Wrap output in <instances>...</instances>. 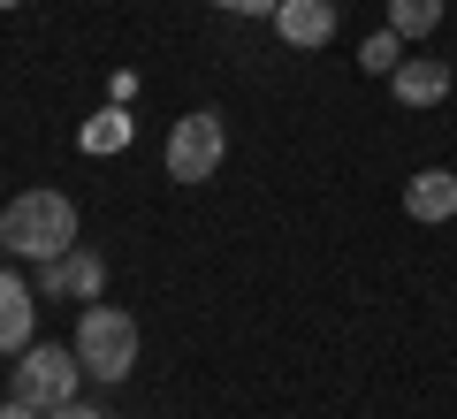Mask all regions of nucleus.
I'll return each mask as SVG.
<instances>
[{"label":"nucleus","mask_w":457,"mask_h":419,"mask_svg":"<svg viewBox=\"0 0 457 419\" xmlns=\"http://www.w3.org/2000/svg\"><path fill=\"white\" fill-rule=\"evenodd\" d=\"M0 244H8L16 259L54 267V259L77 244V198H69V191H23L16 206L0 214Z\"/></svg>","instance_id":"nucleus-1"},{"label":"nucleus","mask_w":457,"mask_h":419,"mask_svg":"<svg viewBox=\"0 0 457 419\" xmlns=\"http://www.w3.org/2000/svg\"><path fill=\"white\" fill-rule=\"evenodd\" d=\"M77 358H84V373H99V381H122V373L137 366V321L122 306H84Z\"/></svg>","instance_id":"nucleus-2"},{"label":"nucleus","mask_w":457,"mask_h":419,"mask_svg":"<svg viewBox=\"0 0 457 419\" xmlns=\"http://www.w3.org/2000/svg\"><path fill=\"white\" fill-rule=\"evenodd\" d=\"M77 373H84L77 351H62V343H31V351H16V404L54 412V404L77 397Z\"/></svg>","instance_id":"nucleus-3"},{"label":"nucleus","mask_w":457,"mask_h":419,"mask_svg":"<svg viewBox=\"0 0 457 419\" xmlns=\"http://www.w3.org/2000/svg\"><path fill=\"white\" fill-rule=\"evenodd\" d=\"M221 153H228L221 114H213V107L183 114V122L168 130V183H206L213 168H221Z\"/></svg>","instance_id":"nucleus-4"},{"label":"nucleus","mask_w":457,"mask_h":419,"mask_svg":"<svg viewBox=\"0 0 457 419\" xmlns=\"http://www.w3.org/2000/svg\"><path fill=\"white\" fill-rule=\"evenodd\" d=\"M275 31H282V46H328L336 38V0H282Z\"/></svg>","instance_id":"nucleus-5"},{"label":"nucleus","mask_w":457,"mask_h":419,"mask_svg":"<svg viewBox=\"0 0 457 419\" xmlns=\"http://www.w3.org/2000/svg\"><path fill=\"white\" fill-rule=\"evenodd\" d=\"M404 214L427 222V229L450 222V214H457V176H450V168H420V176L404 183Z\"/></svg>","instance_id":"nucleus-6"},{"label":"nucleus","mask_w":457,"mask_h":419,"mask_svg":"<svg viewBox=\"0 0 457 419\" xmlns=\"http://www.w3.org/2000/svg\"><path fill=\"white\" fill-rule=\"evenodd\" d=\"M31 321H38L31 290H23L16 274L0 267V358H8V351H31Z\"/></svg>","instance_id":"nucleus-7"},{"label":"nucleus","mask_w":457,"mask_h":419,"mask_svg":"<svg viewBox=\"0 0 457 419\" xmlns=\"http://www.w3.org/2000/svg\"><path fill=\"white\" fill-rule=\"evenodd\" d=\"M389 92L404 107H435V99H450V62H396Z\"/></svg>","instance_id":"nucleus-8"},{"label":"nucleus","mask_w":457,"mask_h":419,"mask_svg":"<svg viewBox=\"0 0 457 419\" xmlns=\"http://www.w3.org/2000/svg\"><path fill=\"white\" fill-rule=\"evenodd\" d=\"M99 282H107V267H99L92 252H62V259L46 267V290H69V297H84V306L99 297Z\"/></svg>","instance_id":"nucleus-9"},{"label":"nucleus","mask_w":457,"mask_h":419,"mask_svg":"<svg viewBox=\"0 0 457 419\" xmlns=\"http://www.w3.org/2000/svg\"><path fill=\"white\" fill-rule=\"evenodd\" d=\"M442 8H450V0H389V31L396 38H427V31H442Z\"/></svg>","instance_id":"nucleus-10"},{"label":"nucleus","mask_w":457,"mask_h":419,"mask_svg":"<svg viewBox=\"0 0 457 419\" xmlns=\"http://www.w3.org/2000/svg\"><path fill=\"white\" fill-rule=\"evenodd\" d=\"M396 62H404V38H396V31H374V38L359 46V69H366V77H396Z\"/></svg>","instance_id":"nucleus-11"},{"label":"nucleus","mask_w":457,"mask_h":419,"mask_svg":"<svg viewBox=\"0 0 457 419\" xmlns=\"http://www.w3.org/2000/svg\"><path fill=\"white\" fill-rule=\"evenodd\" d=\"M122 138H130V122H122V114H92V130H84V153H114Z\"/></svg>","instance_id":"nucleus-12"},{"label":"nucleus","mask_w":457,"mask_h":419,"mask_svg":"<svg viewBox=\"0 0 457 419\" xmlns=\"http://www.w3.org/2000/svg\"><path fill=\"white\" fill-rule=\"evenodd\" d=\"M213 8H228V16H275L282 0H213Z\"/></svg>","instance_id":"nucleus-13"},{"label":"nucleus","mask_w":457,"mask_h":419,"mask_svg":"<svg viewBox=\"0 0 457 419\" xmlns=\"http://www.w3.org/2000/svg\"><path fill=\"white\" fill-rule=\"evenodd\" d=\"M46 419H107V412H99V404H77V397H69V404H54Z\"/></svg>","instance_id":"nucleus-14"},{"label":"nucleus","mask_w":457,"mask_h":419,"mask_svg":"<svg viewBox=\"0 0 457 419\" xmlns=\"http://www.w3.org/2000/svg\"><path fill=\"white\" fill-rule=\"evenodd\" d=\"M0 419H46V412H31V404H16V397H8V404H0Z\"/></svg>","instance_id":"nucleus-15"},{"label":"nucleus","mask_w":457,"mask_h":419,"mask_svg":"<svg viewBox=\"0 0 457 419\" xmlns=\"http://www.w3.org/2000/svg\"><path fill=\"white\" fill-rule=\"evenodd\" d=\"M0 8H23V0H0Z\"/></svg>","instance_id":"nucleus-16"},{"label":"nucleus","mask_w":457,"mask_h":419,"mask_svg":"<svg viewBox=\"0 0 457 419\" xmlns=\"http://www.w3.org/2000/svg\"><path fill=\"white\" fill-rule=\"evenodd\" d=\"M0 252H8V244H0Z\"/></svg>","instance_id":"nucleus-17"}]
</instances>
